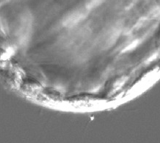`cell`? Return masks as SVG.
<instances>
[{"label": "cell", "mask_w": 160, "mask_h": 143, "mask_svg": "<svg viewBox=\"0 0 160 143\" xmlns=\"http://www.w3.org/2000/svg\"><path fill=\"white\" fill-rule=\"evenodd\" d=\"M88 11L87 7H81L74 10L71 13L68 14L63 21V23L67 26H71L83 21L88 17Z\"/></svg>", "instance_id": "6da1fadb"}, {"label": "cell", "mask_w": 160, "mask_h": 143, "mask_svg": "<svg viewBox=\"0 0 160 143\" xmlns=\"http://www.w3.org/2000/svg\"><path fill=\"white\" fill-rule=\"evenodd\" d=\"M106 0H88L85 4V7L88 11H91L100 6Z\"/></svg>", "instance_id": "7a4b0ae2"}]
</instances>
